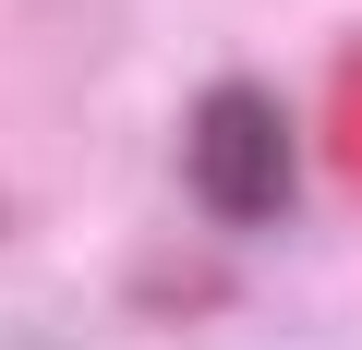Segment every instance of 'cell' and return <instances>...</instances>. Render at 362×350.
Here are the masks:
<instances>
[{"label":"cell","mask_w":362,"mask_h":350,"mask_svg":"<svg viewBox=\"0 0 362 350\" xmlns=\"http://www.w3.org/2000/svg\"><path fill=\"white\" fill-rule=\"evenodd\" d=\"M181 182H194L218 218H278L290 206V121L266 85H218L181 133Z\"/></svg>","instance_id":"obj_1"}]
</instances>
